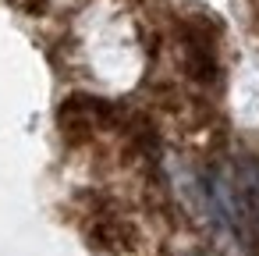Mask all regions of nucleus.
Returning <instances> with one entry per match:
<instances>
[{"label": "nucleus", "mask_w": 259, "mask_h": 256, "mask_svg": "<svg viewBox=\"0 0 259 256\" xmlns=\"http://www.w3.org/2000/svg\"><path fill=\"white\" fill-rule=\"evenodd\" d=\"M231 181H234V196H238L241 242L259 252V157L255 153H241Z\"/></svg>", "instance_id": "f257e3e1"}, {"label": "nucleus", "mask_w": 259, "mask_h": 256, "mask_svg": "<svg viewBox=\"0 0 259 256\" xmlns=\"http://www.w3.org/2000/svg\"><path fill=\"white\" fill-rule=\"evenodd\" d=\"M192 256H202V252H192Z\"/></svg>", "instance_id": "f03ea898"}]
</instances>
